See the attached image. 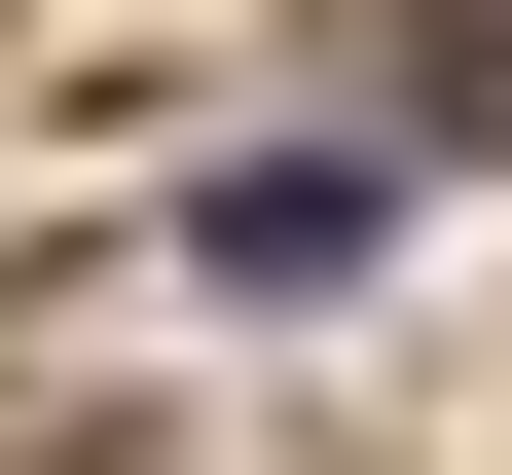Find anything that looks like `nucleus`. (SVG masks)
<instances>
[{"mask_svg": "<svg viewBox=\"0 0 512 475\" xmlns=\"http://www.w3.org/2000/svg\"><path fill=\"white\" fill-rule=\"evenodd\" d=\"M366 74H403V110H476V147H512V0H366Z\"/></svg>", "mask_w": 512, "mask_h": 475, "instance_id": "nucleus-1", "label": "nucleus"}]
</instances>
